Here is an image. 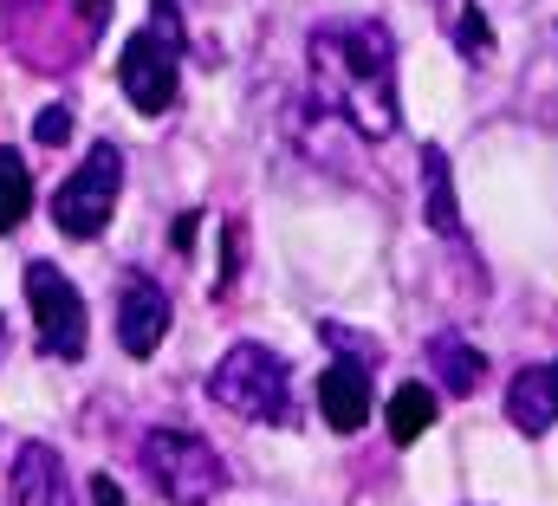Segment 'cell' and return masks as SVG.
Returning a JSON list of instances; mask_svg holds the SVG:
<instances>
[{"instance_id": "cell-1", "label": "cell", "mask_w": 558, "mask_h": 506, "mask_svg": "<svg viewBox=\"0 0 558 506\" xmlns=\"http://www.w3.org/2000/svg\"><path fill=\"white\" fill-rule=\"evenodd\" d=\"M312 85L331 111H344L357 136H397V39L384 20H331L305 39Z\"/></svg>"}, {"instance_id": "cell-2", "label": "cell", "mask_w": 558, "mask_h": 506, "mask_svg": "<svg viewBox=\"0 0 558 506\" xmlns=\"http://www.w3.org/2000/svg\"><path fill=\"white\" fill-rule=\"evenodd\" d=\"M143 468H149L156 494L169 506H208L228 487L221 455H215L202 435H189V429H149V435H143Z\"/></svg>"}, {"instance_id": "cell-3", "label": "cell", "mask_w": 558, "mask_h": 506, "mask_svg": "<svg viewBox=\"0 0 558 506\" xmlns=\"http://www.w3.org/2000/svg\"><path fill=\"white\" fill-rule=\"evenodd\" d=\"M208 396L247 422H286V358L267 351V345H234L215 377H208Z\"/></svg>"}, {"instance_id": "cell-4", "label": "cell", "mask_w": 558, "mask_h": 506, "mask_svg": "<svg viewBox=\"0 0 558 506\" xmlns=\"http://www.w3.org/2000/svg\"><path fill=\"white\" fill-rule=\"evenodd\" d=\"M118 189H124V149H118V143H92V156H85V162L59 182V195H52V221H59V234L92 241V234L111 221Z\"/></svg>"}, {"instance_id": "cell-5", "label": "cell", "mask_w": 558, "mask_h": 506, "mask_svg": "<svg viewBox=\"0 0 558 506\" xmlns=\"http://www.w3.org/2000/svg\"><path fill=\"white\" fill-rule=\"evenodd\" d=\"M175 72H182V39H169L162 26H143L118 52V85L143 118H162L175 105Z\"/></svg>"}, {"instance_id": "cell-6", "label": "cell", "mask_w": 558, "mask_h": 506, "mask_svg": "<svg viewBox=\"0 0 558 506\" xmlns=\"http://www.w3.org/2000/svg\"><path fill=\"white\" fill-rule=\"evenodd\" d=\"M26 299H33L39 351H46V358H85V299H78V286H72L59 266L33 260V266H26Z\"/></svg>"}, {"instance_id": "cell-7", "label": "cell", "mask_w": 558, "mask_h": 506, "mask_svg": "<svg viewBox=\"0 0 558 506\" xmlns=\"http://www.w3.org/2000/svg\"><path fill=\"white\" fill-rule=\"evenodd\" d=\"M169 338V292L156 279H124V299H118V345L131 358H149L156 345Z\"/></svg>"}, {"instance_id": "cell-8", "label": "cell", "mask_w": 558, "mask_h": 506, "mask_svg": "<svg viewBox=\"0 0 558 506\" xmlns=\"http://www.w3.org/2000/svg\"><path fill=\"white\" fill-rule=\"evenodd\" d=\"M13 506H78L65 461L46 442H26L20 448V461H13Z\"/></svg>"}, {"instance_id": "cell-9", "label": "cell", "mask_w": 558, "mask_h": 506, "mask_svg": "<svg viewBox=\"0 0 558 506\" xmlns=\"http://www.w3.org/2000/svg\"><path fill=\"white\" fill-rule=\"evenodd\" d=\"M318 409H325V422H331L338 435L364 429V422H371V371H364V364H331V371L318 377Z\"/></svg>"}, {"instance_id": "cell-10", "label": "cell", "mask_w": 558, "mask_h": 506, "mask_svg": "<svg viewBox=\"0 0 558 506\" xmlns=\"http://www.w3.org/2000/svg\"><path fill=\"white\" fill-rule=\"evenodd\" d=\"M507 422L520 435H546L558 429V383H553V364L546 371H520L513 389H507Z\"/></svg>"}, {"instance_id": "cell-11", "label": "cell", "mask_w": 558, "mask_h": 506, "mask_svg": "<svg viewBox=\"0 0 558 506\" xmlns=\"http://www.w3.org/2000/svg\"><path fill=\"white\" fill-rule=\"evenodd\" d=\"M422 208H428V228L441 234V241H454L461 234V202H454V176H448V156L428 143L422 149Z\"/></svg>"}, {"instance_id": "cell-12", "label": "cell", "mask_w": 558, "mask_h": 506, "mask_svg": "<svg viewBox=\"0 0 558 506\" xmlns=\"http://www.w3.org/2000/svg\"><path fill=\"white\" fill-rule=\"evenodd\" d=\"M428 358H435V377H441L448 396H474L481 377H487V358H481L468 338H454V332H441V338L428 345Z\"/></svg>"}, {"instance_id": "cell-13", "label": "cell", "mask_w": 558, "mask_h": 506, "mask_svg": "<svg viewBox=\"0 0 558 506\" xmlns=\"http://www.w3.org/2000/svg\"><path fill=\"white\" fill-rule=\"evenodd\" d=\"M428 429H435V389H428V383H403V389L390 396V442L410 448Z\"/></svg>"}, {"instance_id": "cell-14", "label": "cell", "mask_w": 558, "mask_h": 506, "mask_svg": "<svg viewBox=\"0 0 558 506\" xmlns=\"http://www.w3.org/2000/svg\"><path fill=\"white\" fill-rule=\"evenodd\" d=\"M33 215V169L20 162V149H0V234H13Z\"/></svg>"}, {"instance_id": "cell-15", "label": "cell", "mask_w": 558, "mask_h": 506, "mask_svg": "<svg viewBox=\"0 0 558 506\" xmlns=\"http://www.w3.org/2000/svg\"><path fill=\"white\" fill-rule=\"evenodd\" d=\"M454 46H461V59H487L494 52V26H487L481 7H461L454 13Z\"/></svg>"}, {"instance_id": "cell-16", "label": "cell", "mask_w": 558, "mask_h": 506, "mask_svg": "<svg viewBox=\"0 0 558 506\" xmlns=\"http://www.w3.org/2000/svg\"><path fill=\"white\" fill-rule=\"evenodd\" d=\"M33 136H39L46 149H59V143L72 136V111H65V105H46V111L33 118Z\"/></svg>"}, {"instance_id": "cell-17", "label": "cell", "mask_w": 558, "mask_h": 506, "mask_svg": "<svg viewBox=\"0 0 558 506\" xmlns=\"http://www.w3.org/2000/svg\"><path fill=\"white\" fill-rule=\"evenodd\" d=\"M92 506H124V487H118L111 474H98V481H92Z\"/></svg>"}, {"instance_id": "cell-18", "label": "cell", "mask_w": 558, "mask_h": 506, "mask_svg": "<svg viewBox=\"0 0 558 506\" xmlns=\"http://www.w3.org/2000/svg\"><path fill=\"white\" fill-rule=\"evenodd\" d=\"M195 228H202V215H182V221H175V248H189V241H195Z\"/></svg>"}, {"instance_id": "cell-19", "label": "cell", "mask_w": 558, "mask_h": 506, "mask_svg": "<svg viewBox=\"0 0 558 506\" xmlns=\"http://www.w3.org/2000/svg\"><path fill=\"white\" fill-rule=\"evenodd\" d=\"M105 7H111V0H85V13H105Z\"/></svg>"}, {"instance_id": "cell-20", "label": "cell", "mask_w": 558, "mask_h": 506, "mask_svg": "<svg viewBox=\"0 0 558 506\" xmlns=\"http://www.w3.org/2000/svg\"><path fill=\"white\" fill-rule=\"evenodd\" d=\"M0 358H7V325H0Z\"/></svg>"}]
</instances>
